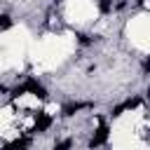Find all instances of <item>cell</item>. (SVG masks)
I'll use <instances>...</instances> for the list:
<instances>
[{
  "instance_id": "1",
  "label": "cell",
  "mask_w": 150,
  "mask_h": 150,
  "mask_svg": "<svg viewBox=\"0 0 150 150\" xmlns=\"http://www.w3.org/2000/svg\"><path fill=\"white\" fill-rule=\"evenodd\" d=\"M21 89H23V94L28 91V94H33V96H38V98H47V89H45L35 77H28V80L21 84Z\"/></svg>"
},
{
  "instance_id": "2",
  "label": "cell",
  "mask_w": 150,
  "mask_h": 150,
  "mask_svg": "<svg viewBox=\"0 0 150 150\" xmlns=\"http://www.w3.org/2000/svg\"><path fill=\"white\" fill-rule=\"evenodd\" d=\"M108 134H110V129H108V124H98V129H96V134L91 136V141H89V148H98V145H103L105 141H108Z\"/></svg>"
},
{
  "instance_id": "3",
  "label": "cell",
  "mask_w": 150,
  "mask_h": 150,
  "mask_svg": "<svg viewBox=\"0 0 150 150\" xmlns=\"http://www.w3.org/2000/svg\"><path fill=\"white\" fill-rule=\"evenodd\" d=\"M49 127H52V115H47L45 110H38V115H35V129H33V131L45 134Z\"/></svg>"
},
{
  "instance_id": "4",
  "label": "cell",
  "mask_w": 150,
  "mask_h": 150,
  "mask_svg": "<svg viewBox=\"0 0 150 150\" xmlns=\"http://www.w3.org/2000/svg\"><path fill=\"white\" fill-rule=\"evenodd\" d=\"M82 108H94V103H66L63 110H61V115H63V117H70V115H75V112L82 110Z\"/></svg>"
},
{
  "instance_id": "5",
  "label": "cell",
  "mask_w": 150,
  "mask_h": 150,
  "mask_svg": "<svg viewBox=\"0 0 150 150\" xmlns=\"http://www.w3.org/2000/svg\"><path fill=\"white\" fill-rule=\"evenodd\" d=\"M30 145V138L28 136H21V138H16L14 143H9V145H5L2 150H26Z\"/></svg>"
},
{
  "instance_id": "6",
  "label": "cell",
  "mask_w": 150,
  "mask_h": 150,
  "mask_svg": "<svg viewBox=\"0 0 150 150\" xmlns=\"http://www.w3.org/2000/svg\"><path fill=\"white\" fill-rule=\"evenodd\" d=\"M141 105V96H134V98H127L124 103H122V108L124 110H131V108H138Z\"/></svg>"
},
{
  "instance_id": "7",
  "label": "cell",
  "mask_w": 150,
  "mask_h": 150,
  "mask_svg": "<svg viewBox=\"0 0 150 150\" xmlns=\"http://www.w3.org/2000/svg\"><path fill=\"white\" fill-rule=\"evenodd\" d=\"M7 28H12V19H9L7 14H0V33L7 30Z\"/></svg>"
},
{
  "instance_id": "8",
  "label": "cell",
  "mask_w": 150,
  "mask_h": 150,
  "mask_svg": "<svg viewBox=\"0 0 150 150\" xmlns=\"http://www.w3.org/2000/svg\"><path fill=\"white\" fill-rule=\"evenodd\" d=\"M98 9H101V14H110V9H112L110 0H98Z\"/></svg>"
},
{
  "instance_id": "9",
  "label": "cell",
  "mask_w": 150,
  "mask_h": 150,
  "mask_svg": "<svg viewBox=\"0 0 150 150\" xmlns=\"http://www.w3.org/2000/svg\"><path fill=\"white\" fill-rule=\"evenodd\" d=\"M70 148H73V141H70V138H63L61 143L54 145V150H70Z\"/></svg>"
},
{
  "instance_id": "10",
  "label": "cell",
  "mask_w": 150,
  "mask_h": 150,
  "mask_svg": "<svg viewBox=\"0 0 150 150\" xmlns=\"http://www.w3.org/2000/svg\"><path fill=\"white\" fill-rule=\"evenodd\" d=\"M77 40H80V45H89V42H91V38L84 35V33H77Z\"/></svg>"
},
{
  "instance_id": "11",
  "label": "cell",
  "mask_w": 150,
  "mask_h": 150,
  "mask_svg": "<svg viewBox=\"0 0 150 150\" xmlns=\"http://www.w3.org/2000/svg\"><path fill=\"white\" fill-rule=\"evenodd\" d=\"M122 112H124V108H122V103H120V105H115V108H112V117H120V115H122Z\"/></svg>"
},
{
  "instance_id": "12",
  "label": "cell",
  "mask_w": 150,
  "mask_h": 150,
  "mask_svg": "<svg viewBox=\"0 0 150 150\" xmlns=\"http://www.w3.org/2000/svg\"><path fill=\"white\" fill-rule=\"evenodd\" d=\"M5 91H7V89H5V87H2V84H0V94H5Z\"/></svg>"
},
{
  "instance_id": "13",
  "label": "cell",
  "mask_w": 150,
  "mask_h": 150,
  "mask_svg": "<svg viewBox=\"0 0 150 150\" xmlns=\"http://www.w3.org/2000/svg\"><path fill=\"white\" fill-rule=\"evenodd\" d=\"M54 2H61V0H54Z\"/></svg>"
},
{
  "instance_id": "14",
  "label": "cell",
  "mask_w": 150,
  "mask_h": 150,
  "mask_svg": "<svg viewBox=\"0 0 150 150\" xmlns=\"http://www.w3.org/2000/svg\"><path fill=\"white\" fill-rule=\"evenodd\" d=\"M138 2H143V0H138Z\"/></svg>"
}]
</instances>
